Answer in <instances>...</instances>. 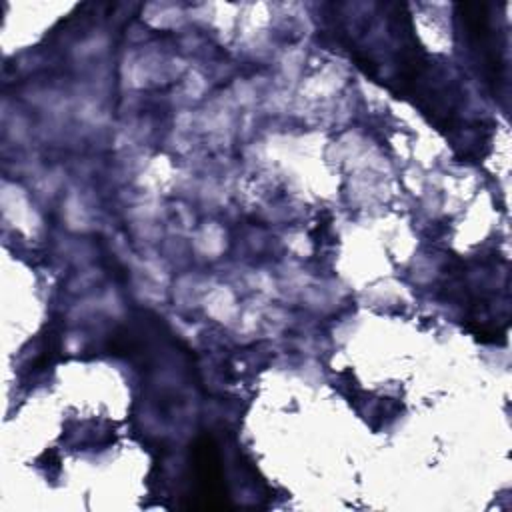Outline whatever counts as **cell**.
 <instances>
[{
  "mask_svg": "<svg viewBox=\"0 0 512 512\" xmlns=\"http://www.w3.org/2000/svg\"><path fill=\"white\" fill-rule=\"evenodd\" d=\"M458 18L466 30V36L472 48L480 54L484 64L488 82L492 90L498 92L504 84V58H502V44L498 40V30L492 24V14L488 4H460Z\"/></svg>",
  "mask_w": 512,
  "mask_h": 512,
  "instance_id": "obj_1",
  "label": "cell"
},
{
  "mask_svg": "<svg viewBox=\"0 0 512 512\" xmlns=\"http://www.w3.org/2000/svg\"><path fill=\"white\" fill-rule=\"evenodd\" d=\"M194 468L196 476L200 482V494L206 498L204 508H224L226 504L218 498H224V482H222V472H220V460L216 446L212 438H200L194 448Z\"/></svg>",
  "mask_w": 512,
  "mask_h": 512,
  "instance_id": "obj_2",
  "label": "cell"
}]
</instances>
